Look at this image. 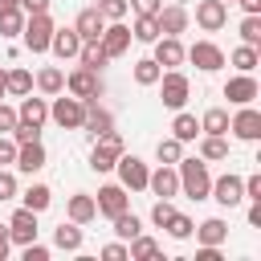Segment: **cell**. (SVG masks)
Listing matches in <instances>:
<instances>
[{
    "label": "cell",
    "mask_w": 261,
    "mask_h": 261,
    "mask_svg": "<svg viewBox=\"0 0 261 261\" xmlns=\"http://www.w3.org/2000/svg\"><path fill=\"white\" fill-rule=\"evenodd\" d=\"M179 192L188 200H208V188H212V175H208V163L204 159H179Z\"/></svg>",
    "instance_id": "obj_1"
},
{
    "label": "cell",
    "mask_w": 261,
    "mask_h": 261,
    "mask_svg": "<svg viewBox=\"0 0 261 261\" xmlns=\"http://www.w3.org/2000/svg\"><path fill=\"white\" fill-rule=\"evenodd\" d=\"M20 37H24V49H29V53H49L53 16H49V12H29V16H24V29H20Z\"/></svg>",
    "instance_id": "obj_2"
},
{
    "label": "cell",
    "mask_w": 261,
    "mask_h": 261,
    "mask_svg": "<svg viewBox=\"0 0 261 261\" xmlns=\"http://www.w3.org/2000/svg\"><path fill=\"white\" fill-rule=\"evenodd\" d=\"M155 86H159V98H163L167 110H184V102H188V94H192V82H188L179 69H163Z\"/></svg>",
    "instance_id": "obj_3"
},
{
    "label": "cell",
    "mask_w": 261,
    "mask_h": 261,
    "mask_svg": "<svg viewBox=\"0 0 261 261\" xmlns=\"http://www.w3.org/2000/svg\"><path fill=\"white\" fill-rule=\"evenodd\" d=\"M49 118L61 126V130H82V122H86V102L82 98H61V94H53V106H49Z\"/></svg>",
    "instance_id": "obj_4"
},
{
    "label": "cell",
    "mask_w": 261,
    "mask_h": 261,
    "mask_svg": "<svg viewBox=\"0 0 261 261\" xmlns=\"http://www.w3.org/2000/svg\"><path fill=\"white\" fill-rule=\"evenodd\" d=\"M65 90H69L73 98H82V102H98L106 86H102L98 69H86V65H77L73 73H65Z\"/></svg>",
    "instance_id": "obj_5"
},
{
    "label": "cell",
    "mask_w": 261,
    "mask_h": 261,
    "mask_svg": "<svg viewBox=\"0 0 261 261\" xmlns=\"http://www.w3.org/2000/svg\"><path fill=\"white\" fill-rule=\"evenodd\" d=\"M118 155H122V135L118 130H106V135H98V143L90 151V167L98 175H106V171H114V159Z\"/></svg>",
    "instance_id": "obj_6"
},
{
    "label": "cell",
    "mask_w": 261,
    "mask_h": 261,
    "mask_svg": "<svg viewBox=\"0 0 261 261\" xmlns=\"http://www.w3.org/2000/svg\"><path fill=\"white\" fill-rule=\"evenodd\" d=\"M114 167H118V184H122L126 192H147V175H151V171H147V163H143L139 155H126V151H122V155L114 159Z\"/></svg>",
    "instance_id": "obj_7"
},
{
    "label": "cell",
    "mask_w": 261,
    "mask_h": 261,
    "mask_svg": "<svg viewBox=\"0 0 261 261\" xmlns=\"http://www.w3.org/2000/svg\"><path fill=\"white\" fill-rule=\"evenodd\" d=\"M184 61H192V65L204 69V73H216V69L224 65V49L212 45V41H196L192 49H184Z\"/></svg>",
    "instance_id": "obj_8"
},
{
    "label": "cell",
    "mask_w": 261,
    "mask_h": 261,
    "mask_svg": "<svg viewBox=\"0 0 261 261\" xmlns=\"http://www.w3.org/2000/svg\"><path fill=\"white\" fill-rule=\"evenodd\" d=\"M228 130H232L241 143H257V139H261V110H253V102L241 106V110L228 118Z\"/></svg>",
    "instance_id": "obj_9"
},
{
    "label": "cell",
    "mask_w": 261,
    "mask_h": 261,
    "mask_svg": "<svg viewBox=\"0 0 261 261\" xmlns=\"http://www.w3.org/2000/svg\"><path fill=\"white\" fill-rule=\"evenodd\" d=\"M130 29L122 24V20H106V29H102V37H98V45L106 49V57H122L126 49H130Z\"/></svg>",
    "instance_id": "obj_10"
},
{
    "label": "cell",
    "mask_w": 261,
    "mask_h": 261,
    "mask_svg": "<svg viewBox=\"0 0 261 261\" xmlns=\"http://www.w3.org/2000/svg\"><path fill=\"white\" fill-rule=\"evenodd\" d=\"M208 196L220 204V208H237L241 200H245V188H241V175H220V179H212V188H208Z\"/></svg>",
    "instance_id": "obj_11"
},
{
    "label": "cell",
    "mask_w": 261,
    "mask_h": 261,
    "mask_svg": "<svg viewBox=\"0 0 261 261\" xmlns=\"http://www.w3.org/2000/svg\"><path fill=\"white\" fill-rule=\"evenodd\" d=\"M94 204H98V212L102 216H118V212H126L130 208V196H126V188L122 184H106V188H98V196H94Z\"/></svg>",
    "instance_id": "obj_12"
},
{
    "label": "cell",
    "mask_w": 261,
    "mask_h": 261,
    "mask_svg": "<svg viewBox=\"0 0 261 261\" xmlns=\"http://www.w3.org/2000/svg\"><path fill=\"white\" fill-rule=\"evenodd\" d=\"M8 241L12 245H29V241H37V212L33 208H16L12 212V220H8Z\"/></svg>",
    "instance_id": "obj_13"
},
{
    "label": "cell",
    "mask_w": 261,
    "mask_h": 261,
    "mask_svg": "<svg viewBox=\"0 0 261 261\" xmlns=\"http://www.w3.org/2000/svg\"><path fill=\"white\" fill-rule=\"evenodd\" d=\"M196 24H200L204 33H220V29L228 24V4H224V0H200V4H196Z\"/></svg>",
    "instance_id": "obj_14"
},
{
    "label": "cell",
    "mask_w": 261,
    "mask_h": 261,
    "mask_svg": "<svg viewBox=\"0 0 261 261\" xmlns=\"http://www.w3.org/2000/svg\"><path fill=\"white\" fill-rule=\"evenodd\" d=\"M257 94H261V86H257V77H253V73H237V77H228V82H224V98H228L232 106H249Z\"/></svg>",
    "instance_id": "obj_15"
},
{
    "label": "cell",
    "mask_w": 261,
    "mask_h": 261,
    "mask_svg": "<svg viewBox=\"0 0 261 261\" xmlns=\"http://www.w3.org/2000/svg\"><path fill=\"white\" fill-rule=\"evenodd\" d=\"M147 188H151L159 200L179 196V171H175V163H159V171H151V175H147Z\"/></svg>",
    "instance_id": "obj_16"
},
{
    "label": "cell",
    "mask_w": 261,
    "mask_h": 261,
    "mask_svg": "<svg viewBox=\"0 0 261 261\" xmlns=\"http://www.w3.org/2000/svg\"><path fill=\"white\" fill-rule=\"evenodd\" d=\"M77 49H82V37H77L73 24H69V29H53V37H49V53H53L57 61H73Z\"/></svg>",
    "instance_id": "obj_17"
},
{
    "label": "cell",
    "mask_w": 261,
    "mask_h": 261,
    "mask_svg": "<svg viewBox=\"0 0 261 261\" xmlns=\"http://www.w3.org/2000/svg\"><path fill=\"white\" fill-rule=\"evenodd\" d=\"M155 20H159V33L163 37H179V33H188V8L184 4H167V8H159L155 12Z\"/></svg>",
    "instance_id": "obj_18"
},
{
    "label": "cell",
    "mask_w": 261,
    "mask_h": 261,
    "mask_svg": "<svg viewBox=\"0 0 261 261\" xmlns=\"http://www.w3.org/2000/svg\"><path fill=\"white\" fill-rule=\"evenodd\" d=\"M16 171H24V175H37L41 167H45V147H41V139H33V143H16V163H12Z\"/></svg>",
    "instance_id": "obj_19"
},
{
    "label": "cell",
    "mask_w": 261,
    "mask_h": 261,
    "mask_svg": "<svg viewBox=\"0 0 261 261\" xmlns=\"http://www.w3.org/2000/svg\"><path fill=\"white\" fill-rule=\"evenodd\" d=\"M151 45H155V61H159L163 69L184 65V45H179V37H155Z\"/></svg>",
    "instance_id": "obj_20"
},
{
    "label": "cell",
    "mask_w": 261,
    "mask_h": 261,
    "mask_svg": "<svg viewBox=\"0 0 261 261\" xmlns=\"http://www.w3.org/2000/svg\"><path fill=\"white\" fill-rule=\"evenodd\" d=\"M73 29H77V37H82V41H98V37H102V29H106V16H102L98 8H82V12H77V20H73Z\"/></svg>",
    "instance_id": "obj_21"
},
{
    "label": "cell",
    "mask_w": 261,
    "mask_h": 261,
    "mask_svg": "<svg viewBox=\"0 0 261 261\" xmlns=\"http://www.w3.org/2000/svg\"><path fill=\"white\" fill-rule=\"evenodd\" d=\"M16 118H20V122H29V126H45V118H49V102H45V98H33V94H24V98H20V110H16Z\"/></svg>",
    "instance_id": "obj_22"
},
{
    "label": "cell",
    "mask_w": 261,
    "mask_h": 261,
    "mask_svg": "<svg viewBox=\"0 0 261 261\" xmlns=\"http://www.w3.org/2000/svg\"><path fill=\"white\" fill-rule=\"evenodd\" d=\"M82 130H90V135L98 139V135L114 130V114H110V110H102L98 102H86V122H82Z\"/></svg>",
    "instance_id": "obj_23"
},
{
    "label": "cell",
    "mask_w": 261,
    "mask_h": 261,
    "mask_svg": "<svg viewBox=\"0 0 261 261\" xmlns=\"http://www.w3.org/2000/svg\"><path fill=\"white\" fill-rule=\"evenodd\" d=\"M192 232H196V241H200V245H224V241H228V220L208 216V220H204V224H196Z\"/></svg>",
    "instance_id": "obj_24"
},
{
    "label": "cell",
    "mask_w": 261,
    "mask_h": 261,
    "mask_svg": "<svg viewBox=\"0 0 261 261\" xmlns=\"http://www.w3.org/2000/svg\"><path fill=\"white\" fill-rule=\"evenodd\" d=\"M94 216H98V204H94V196H86V192L69 196V220H73V224H90Z\"/></svg>",
    "instance_id": "obj_25"
},
{
    "label": "cell",
    "mask_w": 261,
    "mask_h": 261,
    "mask_svg": "<svg viewBox=\"0 0 261 261\" xmlns=\"http://www.w3.org/2000/svg\"><path fill=\"white\" fill-rule=\"evenodd\" d=\"M37 90L41 94H65V69H57V65H45L41 73H37Z\"/></svg>",
    "instance_id": "obj_26"
},
{
    "label": "cell",
    "mask_w": 261,
    "mask_h": 261,
    "mask_svg": "<svg viewBox=\"0 0 261 261\" xmlns=\"http://www.w3.org/2000/svg\"><path fill=\"white\" fill-rule=\"evenodd\" d=\"M110 57H106V49L98 45V41H82V49H77V65H86V69H102Z\"/></svg>",
    "instance_id": "obj_27"
},
{
    "label": "cell",
    "mask_w": 261,
    "mask_h": 261,
    "mask_svg": "<svg viewBox=\"0 0 261 261\" xmlns=\"http://www.w3.org/2000/svg\"><path fill=\"white\" fill-rule=\"evenodd\" d=\"M200 135H228V110H220V106L204 110V118H200Z\"/></svg>",
    "instance_id": "obj_28"
},
{
    "label": "cell",
    "mask_w": 261,
    "mask_h": 261,
    "mask_svg": "<svg viewBox=\"0 0 261 261\" xmlns=\"http://www.w3.org/2000/svg\"><path fill=\"white\" fill-rule=\"evenodd\" d=\"M200 159H204V163L228 159V143H224V135H204V139H200Z\"/></svg>",
    "instance_id": "obj_29"
},
{
    "label": "cell",
    "mask_w": 261,
    "mask_h": 261,
    "mask_svg": "<svg viewBox=\"0 0 261 261\" xmlns=\"http://www.w3.org/2000/svg\"><path fill=\"white\" fill-rule=\"evenodd\" d=\"M20 200H24V208H33V212H37V216H41V212H45V208H49V204H53V192H49V188H45V184H29V188H24V196H20Z\"/></svg>",
    "instance_id": "obj_30"
},
{
    "label": "cell",
    "mask_w": 261,
    "mask_h": 261,
    "mask_svg": "<svg viewBox=\"0 0 261 261\" xmlns=\"http://www.w3.org/2000/svg\"><path fill=\"white\" fill-rule=\"evenodd\" d=\"M53 245L65 249V253H77V249H82V228H77L73 220L61 224V228H53Z\"/></svg>",
    "instance_id": "obj_31"
},
{
    "label": "cell",
    "mask_w": 261,
    "mask_h": 261,
    "mask_svg": "<svg viewBox=\"0 0 261 261\" xmlns=\"http://www.w3.org/2000/svg\"><path fill=\"white\" fill-rule=\"evenodd\" d=\"M126 257L130 261H151V257H159V245L151 241V237H130V245H126Z\"/></svg>",
    "instance_id": "obj_32"
},
{
    "label": "cell",
    "mask_w": 261,
    "mask_h": 261,
    "mask_svg": "<svg viewBox=\"0 0 261 261\" xmlns=\"http://www.w3.org/2000/svg\"><path fill=\"white\" fill-rule=\"evenodd\" d=\"M20 29H24V12L20 8H0V37L12 41V37H20Z\"/></svg>",
    "instance_id": "obj_33"
},
{
    "label": "cell",
    "mask_w": 261,
    "mask_h": 261,
    "mask_svg": "<svg viewBox=\"0 0 261 261\" xmlns=\"http://www.w3.org/2000/svg\"><path fill=\"white\" fill-rule=\"evenodd\" d=\"M228 61H232L241 73H253V69H257V61H261V53H257L253 45H237V49L228 53Z\"/></svg>",
    "instance_id": "obj_34"
},
{
    "label": "cell",
    "mask_w": 261,
    "mask_h": 261,
    "mask_svg": "<svg viewBox=\"0 0 261 261\" xmlns=\"http://www.w3.org/2000/svg\"><path fill=\"white\" fill-rule=\"evenodd\" d=\"M171 135L179 139V143H192L196 135H200V122H196V114H175V122H171Z\"/></svg>",
    "instance_id": "obj_35"
},
{
    "label": "cell",
    "mask_w": 261,
    "mask_h": 261,
    "mask_svg": "<svg viewBox=\"0 0 261 261\" xmlns=\"http://www.w3.org/2000/svg\"><path fill=\"white\" fill-rule=\"evenodd\" d=\"M241 45L261 49V12H249V16L241 20Z\"/></svg>",
    "instance_id": "obj_36"
},
{
    "label": "cell",
    "mask_w": 261,
    "mask_h": 261,
    "mask_svg": "<svg viewBox=\"0 0 261 261\" xmlns=\"http://www.w3.org/2000/svg\"><path fill=\"white\" fill-rule=\"evenodd\" d=\"M159 73H163V65H159L155 57L135 61V82H139V86H155V82H159Z\"/></svg>",
    "instance_id": "obj_37"
},
{
    "label": "cell",
    "mask_w": 261,
    "mask_h": 261,
    "mask_svg": "<svg viewBox=\"0 0 261 261\" xmlns=\"http://www.w3.org/2000/svg\"><path fill=\"white\" fill-rule=\"evenodd\" d=\"M8 73V94H16V98H24V94H33V73L29 69H4Z\"/></svg>",
    "instance_id": "obj_38"
},
{
    "label": "cell",
    "mask_w": 261,
    "mask_h": 261,
    "mask_svg": "<svg viewBox=\"0 0 261 261\" xmlns=\"http://www.w3.org/2000/svg\"><path fill=\"white\" fill-rule=\"evenodd\" d=\"M114 232H118V241H130V237H139V232H143V224H139V216L126 208V212H118V216H114Z\"/></svg>",
    "instance_id": "obj_39"
},
{
    "label": "cell",
    "mask_w": 261,
    "mask_h": 261,
    "mask_svg": "<svg viewBox=\"0 0 261 261\" xmlns=\"http://www.w3.org/2000/svg\"><path fill=\"white\" fill-rule=\"evenodd\" d=\"M130 37H135V41H143V45H151V41H155V37H163V33H159V20H155V16H139V20H135V29H130Z\"/></svg>",
    "instance_id": "obj_40"
},
{
    "label": "cell",
    "mask_w": 261,
    "mask_h": 261,
    "mask_svg": "<svg viewBox=\"0 0 261 261\" xmlns=\"http://www.w3.org/2000/svg\"><path fill=\"white\" fill-rule=\"evenodd\" d=\"M155 159H159V163H179V159H184V143H179L175 135H171V139H159Z\"/></svg>",
    "instance_id": "obj_41"
},
{
    "label": "cell",
    "mask_w": 261,
    "mask_h": 261,
    "mask_svg": "<svg viewBox=\"0 0 261 261\" xmlns=\"http://www.w3.org/2000/svg\"><path fill=\"white\" fill-rule=\"evenodd\" d=\"M163 228H167V232H171V237H175V241H188V237H192V228H196V224H192V216H184V212H175V216H171V220H167V224H163Z\"/></svg>",
    "instance_id": "obj_42"
},
{
    "label": "cell",
    "mask_w": 261,
    "mask_h": 261,
    "mask_svg": "<svg viewBox=\"0 0 261 261\" xmlns=\"http://www.w3.org/2000/svg\"><path fill=\"white\" fill-rule=\"evenodd\" d=\"M94 8H98V12H102V16H106V20H122V16H126V8H130V4H126V0H98V4H94Z\"/></svg>",
    "instance_id": "obj_43"
},
{
    "label": "cell",
    "mask_w": 261,
    "mask_h": 261,
    "mask_svg": "<svg viewBox=\"0 0 261 261\" xmlns=\"http://www.w3.org/2000/svg\"><path fill=\"white\" fill-rule=\"evenodd\" d=\"M171 216H175V204H171V200H155V208H151V224L163 228Z\"/></svg>",
    "instance_id": "obj_44"
},
{
    "label": "cell",
    "mask_w": 261,
    "mask_h": 261,
    "mask_svg": "<svg viewBox=\"0 0 261 261\" xmlns=\"http://www.w3.org/2000/svg\"><path fill=\"white\" fill-rule=\"evenodd\" d=\"M4 200H16V175L8 167H0V204Z\"/></svg>",
    "instance_id": "obj_45"
},
{
    "label": "cell",
    "mask_w": 261,
    "mask_h": 261,
    "mask_svg": "<svg viewBox=\"0 0 261 261\" xmlns=\"http://www.w3.org/2000/svg\"><path fill=\"white\" fill-rule=\"evenodd\" d=\"M12 163H16V139L0 135V167H12Z\"/></svg>",
    "instance_id": "obj_46"
},
{
    "label": "cell",
    "mask_w": 261,
    "mask_h": 261,
    "mask_svg": "<svg viewBox=\"0 0 261 261\" xmlns=\"http://www.w3.org/2000/svg\"><path fill=\"white\" fill-rule=\"evenodd\" d=\"M12 139H16V143H33V139H41V126H29V122H20V118H16Z\"/></svg>",
    "instance_id": "obj_47"
},
{
    "label": "cell",
    "mask_w": 261,
    "mask_h": 261,
    "mask_svg": "<svg viewBox=\"0 0 261 261\" xmlns=\"http://www.w3.org/2000/svg\"><path fill=\"white\" fill-rule=\"evenodd\" d=\"M241 188H245V200H261V175L253 171V175H245L241 179Z\"/></svg>",
    "instance_id": "obj_48"
},
{
    "label": "cell",
    "mask_w": 261,
    "mask_h": 261,
    "mask_svg": "<svg viewBox=\"0 0 261 261\" xmlns=\"http://www.w3.org/2000/svg\"><path fill=\"white\" fill-rule=\"evenodd\" d=\"M126 4H130L139 16H155V12L163 8V0H126Z\"/></svg>",
    "instance_id": "obj_49"
},
{
    "label": "cell",
    "mask_w": 261,
    "mask_h": 261,
    "mask_svg": "<svg viewBox=\"0 0 261 261\" xmlns=\"http://www.w3.org/2000/svg\"><path fill=\"white\" fill-rule=\"evenodd\" d=\"M20 249H24V261H49V249L37 245V241H29V245H20Z\"/></svg>",
    "instance_id": "obj_50"
},
{
    "label": "cell",
    "mask_w": 261,
    "mask_h": 261,
    "mask_svg": "<svg viewBox=\"0 0 261 261\" xmlns=\"http://www.w3.org/2000/svg\"><path fill=\"white\" fill-rule=\"evenodd\" d=\"M12 126H16V110L0 102V135H12Z\"/></svg>",
    "instance_id": "obj_51"
},
{
    "label": "cell",
    "mask_w": 261,
    "mask_h": 261,
    "mask_svg": "<svg viewBox=\"0 0 261 261\" xmlns=\"http://www.w3.org/2000/svg\"><path fill=\"white\" fill-rule=\"evenodd\" d=\"M102 257H106V261H126V245H122V241H110V245L102 249Z\"/></svg>",
    "instance_id": "obj_52"
},
{
    "label": "cell",
    "mask_w": 261,
    "mask_h": 261,
    "mask_svg": "<svg viewBox=\"0 0 261 261\" xmlns=\"http://www.w3.org/2000/svg\"><path fill=\"white\" fill-rule=\"evenodd\" d=\"M196 261H220V245H200L196 249Z\"/></svg>",
    "instance_id": "obj_53"
},
{
    "label": "cell",
    "mask_w": 261,
    "mask_h": 261,
    "mask_svg": "<svg viewBox=\"0 0 261 261\" xmlns=\"http://www.w3.org/2000/svg\"><path fill=\"white\" fill-rule=\"evenodd\" d=\"M20 12H49V0H20Z\"/></svg>",
    "instance_id": "obj_54"
},
{
    "label": "cell",
    "mask_w": 261,
    "mask_h": 261,
    "mask_svg": "<svg viewBox=\"0 0 261 261\" xmlns=\"http://www.w3.org/2000/svg\"><path fill=\"white\" fill-rule=\"evenodd\" d=\"M249 224H253V228H261V200H253V204H249Z\"/></svg>",
    "instance_id": "obj_55"
},
{
    "label": "cell",
    "mask_w": 261,
    "mask_h": 261,
    "mask_svg": "<svg viewBox=\"0 0 261 261\" xmlns=\"http://www.w3.org/2000/svg\"><path fill=\"white\" fill-rule=\"evenodd\" d=\"M8 245H12V241H8V224H0V261L8 257Z\"/></svg>",
    "instance_id": "obj_56"
},
{
    "label": "cell",
    "mask_w": 261,
    "mask_h": 261,
    "mask_svg": "<svg viewBox=\"0 0 261 261\" xmlns=\"http://www.w3.org/2000/svg\"><path fill=\"white\" fill-rule=\"evenodd\" d=\"M237 4H241L245 12H261V0H237Z\"/></svg>",
    "instance_id": "obj_57"
},
{
    "label": "cell",
    "mask_w": 261,
    "mask_h": 261,
    "mask_svg": "<svg viewBox=\"0 0 261 261\" xmlns=\"http://www.w3.org/2000/svg\"><path fill=\"white\" fill-rule=\"evenodd\" d=\"M4 94H8V73L0 69V98H4Z\"/></svg>",
    "instance_id": "obj_58"
},
{
    "label": "cell",
    "mask_w": 261,
    "mask_h": 261,
    "mask_svg": "<svg viewBox=\"0 0 261 261\" xmlns=\"http://www.w3.org/2000/svg\"><path fill=\"white\" fill-rule=\"evenodd\" d=\"M0 8H20V0H0Z\"/></svg>",
    "instance_id": "obj_59"
},
{
    "label": "cell",
    "mask_w": 261,
    "mask_h": 261,
    "mask_svg": "<svg viewBox=\"0 0 261 261\" xmlns=\"http://www.w3.org/2000/svg\"><path fill=\"white\" fill-rule=\"evenodd\" d=\"M224 4H237V0H224Z\"/></svg>",
    "instance_id": "obj_60"
}]
</instances>
